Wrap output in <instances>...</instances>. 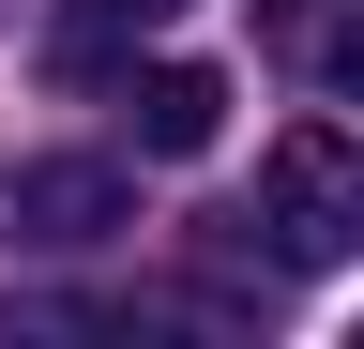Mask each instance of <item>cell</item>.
<instances>
[{
    "label": "cell",
    "mask_w": 364,
    "mask_h": 349,
    "mask_svg": "<svg viewBox=\"0 0 364 349\" xmlns=\"http://www.w3.org/2000/svg\"><path fill=\"white\" fill-rule=\"evenodd\" d=\"M318 92H334V107H364V0L318 31Z\"/></svg>",
    "instance_id": "obj_4"
},
{
    "label": "cell",
    "mask_w": 364,
    "mask_h": 349,
    "mask_svg": "<svg viewBox=\"0 0 364 349\" xmlns=\"http://www.w3.org/2000/svg\"><path fill=\"white\" fill-rule=\"evenodd\" d=\"M273 274H334V258H364V137H334V122H289V137L258 152V213H228Z\"/></svg>",
    "instance_id": "obj_1"
},
{
    "label": "cell",
    "mask_w": 364,
    "mask_h": 349,
    "mask_svg": "<svg viewBox=\"0 0 364 349\" xmlns=\"http://www.w3.org/2000/svg\"><path fill=\"white\" fill-rule=\"evenodd\" d=\"M136 16H182V0H76V31H61V61H91L107 31H136Z\"/></svg>",
    "instance_id": "obj_5"
},
{
    "label": "cell",
    "mask_w": 364,
    "mask_h": 349,
    "mask_svg": "<svg viewBox=\"0 0 364 349\" xmlns=\"http://www.w3.org/2000/svg\"><path fill=\"white\" fill-rule=\"evenodd\" d=\"M107 228H136V167H107V152H46V167H16V243L91 258Z\"/></svg>",
    "instance_id": "obj_2"
},
{
    "label": "cell",
    "mask_w": 364,
    "mask_h": 349,
    "mask_svg": "<svg viewBox=\"0 0 364 349\" xmlns=\"http://www.w3.org/2000/svg\"><path fill=\"white\" fill-rule=\"evenodd\" d=\"M122 137L152 152V167H198V152L228 137V76H213V61H152V76L122 92Z\"/></svg>",
    "instance_id": "obj_3"
}]
</instances>
